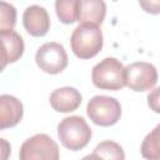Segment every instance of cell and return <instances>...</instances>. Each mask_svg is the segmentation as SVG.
Wrapping results in <instances>:
<instances>
[{"instance_id": "cell-1", "label": "cell", "mask_w": 160, "mask_h": 160, "mask_svg": "<svg viewBox=\"0 0 160 160\" xmlns=\"http://www.w3.org/2000/svg\"><path fill=\"white\" fill-rule=\"evenodd\" d=\"M102 44V32L94 24H80L70 38L71 50L80 59L94 58L101 50Z\"/></svg>"}, {"instance_id": "cell-2", "label": "cell", "mask_w": 160, "mask_h": 160, "mask_svg": "<svg viewBox=\"0 0 160 160\" xmlns=\"http://www.w3.org/2000/svg\"><path fill=\"white\" fill-rule=\"evenodd\" d=\"M58 136L66 149L78 151L89 144L91 139V129L84 118L72 115L59 122Z\"/></svg>"}, {"instance_id": "cell-3", "label": "cell", "mask_w": 160, "mask_h": 160, "mask_svg": "<svg viewBox=\"0 0 160 160\" xmlns=\"http://www.w3.org/2000/svg\"><path fill=\"white\" fill-rule=\"evenodd\" d=\"M92 84L102 90H120L125 84V68L115 58H105L91 71Z\"/></svg>"}, {"instance_id": "cell-4", "label": "cell", "mask_w": 160, "mask_h": 160, "mask_svg": "<svg viewBox=\"0 0 160 160\" xmlns=\"http://www.w3.org/2000/svg\"><path fill=\"white\" fill-rule=\"evenodd\" d=\"M86 112L94 124L100 126H111L120 120L121 105L112 96L96 95L88 102Z\"/></svg>"}, {"instance_id": "cell-5", "label": "cell", "mask_w": 160, "mask_h": 160, "mask_svg": "<svg viewBox=\"0 0 160 160\" xmlns=\"http://www.w3.org/2000/svg\"><path fill=\"white\" fill-rule=\"evenodd\" d=\"M58 144L46 134H36L22 142L19 152L21 160H58Z\"/></svg>"}, {"instance_id": "cell-6", "label": "cell", "mask_w": 160, "mask_h": 160, "mask_svg": "<svg viewBox=\"0 0 160 160\" xmlns=\"http://www.w3.org/2000/svg\"><path fill=\"white\" fill-rule=\"evenodd\" d=\"M35 61L42 71L55 75L61 72L68 66L69 59L65 48L59 42L51 41L45 42L38 49Z\"/></svg>"}, {"instance_id": "cell-7", "label": "cell", "mask_w": 160, "mask_h": 160, "mask_svg": "<svg viewBox=\"0 0 160 160\" xmlns=\"http://www.w3.org/2000/svg\"><path fill=\"white\" fill-rule=\"evenodd\" d=\"M158 82L156 68L146 61H136L125 68V84L134 91H146Z\"/></svg>"}, {"instance_id": "cell-8", "label": "cell", "mask_w": 160, "mask_h": 160, "mask_svg": "<svg viewBox=\"0 0 160 160\" xmlns=\"http://www.w3.org/2000/svg\"><path fill=\"white\" fill-rule=\"evenodd\" d=\"M24 40L14 30L0 32V72L8 64L18 61L24 54Z\"/></svg>"}, {"instance_id": "cell-9", "label": "cell", "mask_w": 160, "mask_h": 160, "mask_svg": "<svg viewBox=\"0 0 160 160\" xmlns=\"http://www.w3.org/2000/svg\"><path fill=\"white\" fill-rule=\"evenodd\" d=\"M22 24L31 36L41 38L46 35L50 29V18L45 8L40 5H31L24 11Z\"/></svg>"}, {"instance_id": "cell-10", "label": "cell", "mask_w": 160, "mask_h": 160, "mask_svg": "<svg viewBox=\"0 0 160 160\" xmlns=\"http://www.w3.org/2000/svg\"><path fill=\"white\" fill-rule=\"evenodd\" d=\"M24 115L22 102L9 94L0 95V130L14 128Z\"/></svg>"}, {"instance_id": "cell-11", "label": "cell", "mask_w": 160, "mask_h": 160, "mask_svg": "<svg viewBox=\"0 0 160 160\" xmlns=\"http://www.w3.org/2000/svg\"><path fill=\"white\" fill-rule=\"evenodd\" d=\"M49 100L54 110L59 112H71L80 106L82 101V96L79 92V90H76L75 88L64 86L54 90L50 94Z\"/></svg>"}, {"instance_id": "cell-12", "label": "cell", "mask_w": 160, "mask_h": 160, "mask_svg": "<svg viewBox=\"0 0 160 160\" xmlns=\"http://www.w3.org/2000/svg\"><path fill=\"white\" fill-rule=\"evenodd\" d=\"M106 15V5L104 0H79L78 21L81 24L101 25Z\"/></svg>"}, {"instance_id": "cell-13", "label": "cell", "mask_w": 160, "mask_h": 160, "mask_svg": "<svg viewBox=\"0 0 160 160\" xmlns=\"http://www.w3.org/2000/svg\"><path fill=\"white\" fill-rule=\"evenodd\" d=\"M86 159H108V160H122L125 159V154L122 148L115 141H102L100 142L92 154L88 155Z\"/></svg>"}, {"instance_id": "cell-14", "label": "cell", "mask_w": 160, "mask_h": 160, "mask_svg": "<svg viewBox=\"0 0 160 160\" xmlns=\"http://www.w3.org/2000/svg\"><path fill=\"white\" fill-rule=\"evenodd\" d=\"M141 155L145 159L158 160L160 158V126H155V129L149 132L142 144H141Z\"/></svg>"}, {"instance_id": "cell-15", "label": "cell", "mask_w": 160, "mask_h": 160, "mask_svg": "<svg viewBox=\"0 0 160 160\" xmlns=\"http://www.w3.org/2000/svg\"><path fill=\"white\" fill-rule=\"evenodd\" d=\"M79 0H55V10L59 20L62 24H72L78 21Z\"/></svg>"}, {"instance_id": "cell-16", "label": "cell", "mask_w": 160, "mask_h": 160, "mask_svg": "<svg viewBox=\"0 0 160 160\" xmlns=\"http://www.w3.org/2000/svg\"><path fill=\"white\" fill-rule=\"evenodd\" d=\"M16 24V9L14 5L0 0V32L14 30Z\"/></svg>"}, {"instance_id": "cell-17", "label": "cell", "mask_w": 160, "mask_h": 160, "mask_svg": "<svg viewBox=\"0 0 160 160\" xmlns=\"http://www.w3.org/2000/svg\"><path fill=\"white\" fill-rule=\"evenodd\" d=\"M139 4L148 14L158 15L160 12V0H139Z\"/></svg>"}, {"instance_id": "cell-18", "label": "cell", "mask_w": 160, "mask_h": 160, "mask_svg": "<svg viewBox=\"0 0 160 160\" xmlns=\"http://www.w3.org/2000/svg\"><path fill=\"white\" fill-rule=\"evenodd\" d=\"M11 154V146L10 142L2 138H0V160H6L9 159Z\"/></svg>"}, {"instance_id": "cell-19", "label": "cell", "mask_w": 160, "mask_h": 160, "mask_svg": "<svg viewBox=\"0 0 160 160\" xmlns=\"http://www.w3.org/2000/svg\"><path fill=\"white\" fill-rule=\"evenodd\" d=\"M148 102H149V106L155 111V112H159V89H154L152 92L149 94L148 96Z\"/></svg>"}]
</instances>
